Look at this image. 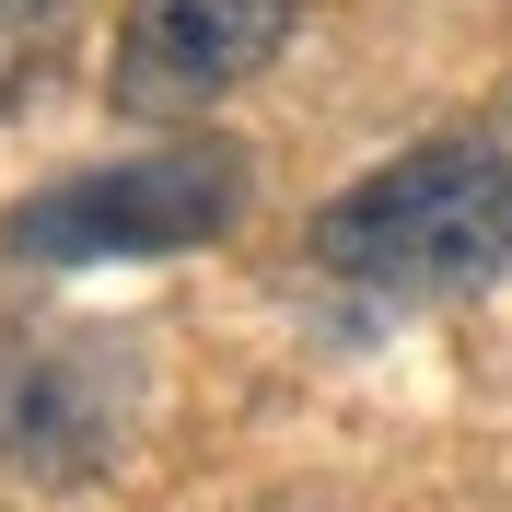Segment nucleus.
<instances>
[{
	"instance_id": "obj_1",
	"label": "nucleus",
	"mask_w": 512,
	"mask_h": 512,
	"mask_svg": "<svg viewBox=\"0 0 512 512\" xmlns=\"http://www.w3.org/2000/svg\"><path fill=\"white\" fill-rule=\"evenodd\" d=\"M315 268L361 303H443L512 268V152L501 140H419L315 210Z\"/></svg>"
},
{
	"instance_id": "obj_2",
	"label": "nucleus",
	"mask_w": 512,
	"mask_h": 512,
	"mask_svg": "<svg viewBox=\"0 0 512 512\" xmlns=\"http://www.w3.org/2000/svg\"><path fill=\"white\" fill-rule=\"evenodd\" d=\"M233 210H245V152H233V140H163V152H140V163H94V175L35 187L12 222H0V256H24V268L175 256V245H210Z\"/></svg>"
},
{
	"instance_id": "obj_3",
	"label": "nucleus",
	"mask_w": 512,
	"mask_h": 512,
	"mask_svg": "<svg viewBox=\"0 0 512 512\" xmlns=\"http://www.w3.org/2000/svg\"><path fill=\"white\" fill-rule=\"evenodd\" d=\"M140 431V361L94 326H0V478L24 489H94L128 466Z\"/></svg>"
},
{
	"instance_id": "obj_4",
	"label": "nucleus",
	"mask_w": 512,
	"mask_h": 512,
	"mask_svg": "<svg viewBox=\"0 0 512 512\" xmlns=\"http://www.w3.org/2000/svg\"><path fill=\"white\" fill-rule=\"evenodd\" d=\"M303 24V0H128L117 12V105L128 117H198L268 70Z\"/></svg>"
},
{
	"instance_id": "obj_5",
	"label": "nucleus",
	"mask_w": 512,
	"mask_h": 512,
	"mask_svg": "<svg viewBox=\"0 0 512 512\" xmlns=\"http://www.w3.org/2000/svg\"><path fill=\"white\" fill-rule=\"evenodd\" d=\"M70 24H82V0H0V105H24L59 70Z\"/></svg>"
}]
</instances>
